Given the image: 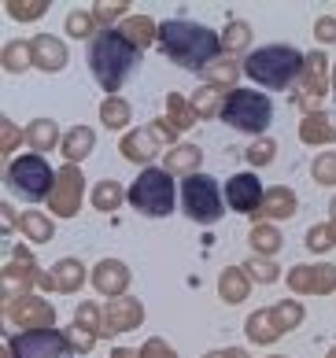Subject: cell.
<instances>
[{"instance_id": "cell-1", "label": "cell", "mask_w": 336, "mask_h": 358, "mask_svg": "<svg viewBox=\"0 0 336 358\" xmlns=\"http://www.w3.org/2000/svg\"><path fill=\"white\" fill-rule=\"evenodd\" d=\"M159 45H163L167 56L174 63H181L185 71H207L222 52L218 37H214L207 26L189 22V19H167L159 26Z\"/></svg>"}, {"instance_id": "cell-2", "label": "cell", "mask_w": 336, "mask_h": 358, "mask_svg": "<svg viewBox=\"0 0 336 358\" xmlns=\"http://www.w3.org/2000/svg\"><path fill=\"white\" fill-rule=\"evenodd\" d=\"M137 59H141V48L133 41H126L122 30H100L97 37H92V45H89V71L100 82V89L111 92V96L133 74Z\"/></svg>"}, {"instance_id": "cell-3", "label": "cell", "mask_w": 336, "mask_h": 358, "mask_svg": "<svg viewBox=\"0 0 336 358\" xmlns=\"http://www.w3.org/2000/svg\"><path fill=\"white\" fill-rule=\"evenodd\" d=\"M303 63H307V56L295 52L292 45H266L244 59V74L251 82H259L262 89H288L300 82Z\"/></svg>"}, {"instance_id": "cell-4", "label": "cell", "mask_w": 336, "mask_h": 358, "mask_svg": "<svg viewBox=\"0 0 336 358\" xmlns=\"http://www.w3.org/2000/svg\"><path fill=\"white\" fill-rule=\"evenodd\" d=\"M222 118L230 122L240 134H266V126L274 122V103L266 92H255V89H233L225 92L222 100Z\"/></svg>"}, {"instance_id": "cell-5", "label": "cell", "mask_w": 336, "mask_h": 358, "mask_svg": "<svg viewBox=\"0 0 336 358\" xmlns=\"http://www.w3.org/2000/svg\"><path fill=\"white\" fill-rule=\"evenodd\" d=\"M56 178L52 174V166L45 163V155H19L8 163V189L19 192L22 200H52V192H56Z\"/></svg>"}, {"instance_id": "cell-6", "label": "cell", "mask_w": 336, "mask_h": 358, "mask_svg": "<svg viewBox=\"0 0 336 358\" xmlns=\"http://www.w3.org/2000/svg\"><path fill=\"white\" fill-rule=\"evenodd\" d=\"M174 174H167V170L159 166H148L141 170V178L130 185L126 200L133 203V210H141L144 218H163L174 210Z\"/></svg>"}, {"instance_id": "cell-7", "label": "cell", "mask_w": 336, "mask_h": 358, "mask_svg": "<svg viewBox=\"0 0 336 358\" xmlns=\"http://www.w3.org/2000/svg\"><path fill=\"white\" fill-rule=\"evenodd\" d=\"M181 203H185V215L200 225H214L222 218V196H218V185H214L211 174H189L185 178Z\"/></svg>"}, {"instance_id": "cell-8", "label": "cell", "mask_w": 336, "mask_h": 358, "mask_svg": "<svg viewBox=\"0 0 336 358\" xmlns=\"http://www.w3.org/2000/svg\"><path fill=\"white\" fill-rule=\"evenodd\" d=\"M174 129L170 122H148L144 129H133V134L122 137V155L130 159V163H148V159L155 155H167L170 148L167 144H174Z\"/></svg>"}, {"instance_id": "cell-9", "label": "cell", "mask_w": 336, "mask_h": 358, "mask_svg": "<svg viewBox=\"0 0 336 358\" xmlns=\"http://www.w3.org/2000/svg\"><path fill=\"white\" fill-rule=\"evenodd\" d=\"M8 348L15 358H74L71 340L56 329H41V333H15L8 336Z\"/></svg>"}, {"instance_id": "cell-10", "label": "cell", "mask_w": 336, "mask_h": 358, "mask_svg": "<svg viewBox=\"0 0 336 358\" xmlns=\"http://www.w3.org/2000/svg\"><path fill=\"white\" fill-rule=\"evenodd\" d=\"M4 317L11 325H19L22 333H41V329H52L56 322V310H52L48 299H37V296H19L4 303Z\"/></svg>"}, {"instance_id": "cell-11", "label": "cell", "mask_w": 336, "mask_h": 358, "mask_svg": "<svg viewBox=\"0 0 336 358\" xmlns=\"http://www.w3.org/2000/svg\"><path fill=\"white\" fill-rule=\"evenodd\" d=\"M41 285V273H37L34 259L26 255V251H15L8 262H4V303L19 299V296H30L26 288Z\"/></svg>"}, {"instance_id": "cell-12", "label": "cell", "mask_w": 336, "mask_h": 358, "mask_svg": "<svg viewBox=\"0 0 336 358\" xmlns=\"http://www.w3.org/2000/svg\"><path fill=\"white\" fill-rule=\"evenodd\" d=\"M141 322H144V307H141V299L118 296V299H107L100 333H104V336H115V333H130V329H141Z\"/></svg>"}, {"instance_id": "cell-13", "label": "cell", "mask_w": 336, "mask_h": 358, "mask_svg": "<svg viewBox=\"0 0 336 358\" xmlns=\"http://www.w3.org/2000/svg\"><path fill=\"white\" fill-rule=\"evenodd\" d=\"M82 207V174H78L74 163H66L56 178V192H52V215L71 218Z\"/></svg>"}, {"instance_id": "cell-14", "label": "cell", "mask_w": 336, "mask_h": 358, "mask_svg": "<svg viewBox=\"0 0 336 358\" xmlns=\"http://www.w3.org/2000/svg\"><path fill=\"white\" fill-rule=\"evenodd\" d=\"M262 185L255 174H233L225 181V200H230V210L237 215H255V210L262 207Z\"/></svg>"}, {"instance_id": "cell-15", "label": "cell", "mask_w": 336, "mask_h": 358, "mask_svg": "<svg viewBox=\"0 0 336 358\" xmlns=\"http://www.w3.org/2000/svg\"><path fill=\"white\" fill-rule=\"evenodd\" d=\"M288 288L300 296H326L336 288V266H292Z\"/></svg>"}, {"instance_id": "cell-16", "label": "cell", "mask_w": 336, "mask_h": 358, "mask_svg": "<svg viewBox=\"0 0 336 358\" xmlns=\"http://www.w3.org/2000/svg\"><path fill=\"white\" fill-rule=\"evenodd\" d=\"M326 56L321 52H311L303 63V74H300V92H295V103H303V108H314V103L326 96Z\"/></svg>"}, {"instance_id": "cell-17", "label": "cell", "mask_w": 336, "mask_h": 358, "mask_svg": "<svg viewBox=\"0 0 336 358\" xmlns=\"http://www.w3.org/2000/svg\"><path fill=\"white\" fill-rule=\"evenodd\" d=\"M92 285H97V292H100V296H107V299L126 296V288H130V270H126V262H118V259L97 262V270H92Z\"/></svg>"}, {"instance_id": "cell-18", "label": "cell", "mask_w": 336, "mask_h": 358, "mask_svg": "<svg viewBox=\"0 0 336 358\" xmlns=\"http://www.w3.org/2000/svg\"><path fill=\"white\" fill-rule=\"evenodd\" d=\"M85 281V266L78 259H59L52 273H41V288L45 292H78Z\"/></svg>"}, {"instance_id": "cell-19", "label": "cell", "mask_w": 336, "mask_h": 358, "mask_svg": "<svg viewBox=\"0 0 336 358\" xmlns=\"http://www.w3.org/2000/svg\"><path fill=\"white\" fill-rule=\"evenodd\" d=\"M30 48H34V63L41 71H63L66 67V48H63V41H56V37L37 34L30 41Z\"/></svg>"}, {"instance_id": "cell-20", "label": "cell", "mask_w": 336, "mask_h": 358, "mask_svg": "<svg viewBox=\"0 0 336 358\" xmlns=\"http://www.w3.org/2000/svg\"><path fill=\"white\" fill-rule=\"evenodd\" d=\"M259 218H292L295 215V192L285 189V185H277L262 196V207L255 210Z\"/></svg>"}, {"instance_id": "cell-21", "label": "cell", "mask_w": 336, "mask_h": 358, "mask_svg": "<svg viewBox=\"0 0 336 358\" xmlns=\"http://www.w3.org/2000/svg\"><path fill=\"white\" fill-rule=\"evenodd\" d=\"M281 333H285V329H281L274 310H255L248 317V340L251 343H274V340H281Z\"/></svg>"}, {"instance_id": "cell-22", "label": "cell", "mask_w": 336, "mask_h": 358, "mask_svg": "<svg viewBox=\"0 0 336 358\" xmlns=\"http://www.w3.org/2000/svg\"><path fill=\"white\" fill-rule=\"evenodd\" d=\"M248 273H244V266H230V270H222V277H218V296L230 303H244L248 299Z\"/></svg>"}, {"instance_id": "cell-23", "label": "cell", "mask_w": 336, "mask_h": 358, "mask_svg": "<svg viewBox=\"0 0 336 358\" xmlns=\"http://www.w3.org/2000/svg\"><path fill=\"white\" fill-rule=\"evenodd\" d=\"M118 30H122V37H126V41H133L137 48H148L152 41H159V26L148 19V15H130L122 26H118Z\"/></svg>"}, {"instance_id": "cell-24", "label": "cell", "mask_w": 336, "mask_h": 358, "mask_svg": "<svg viewBox=\"0 0 336 358\" xmlns=\"http://www.w3.org/2000/svg\"><path fill=\"white\" fill-rule=\"evenodd\" d=\"M300 137L307 144H321V141H336V118L332 115H307V122L300 126Z\"/></svg>"}, {"instance_id": "cell-25", "label": "cell", "mask_w": 336, "mask_h": 358, "mask_svg": "<svg viewBox=\"0 0 336 358\" xmlns=\"http://www.w3.org/2000/svg\"><path fill=\"white\" fill-rule=\"evenodd\" d=\"M92 144H97V134H92L89 126H74L71 134L63 137V155L71 159V163H78V159H85L92 152Z\"/></svg>"}, {"instance_id": "cell-26", "label": "cell", "mask_w": 336, "mask_h": 358, "mask_svg": "<svg viewBox=\"0 0 336 358\" xmlns=\"http://www.w3.org/2000/svg\"><path fill=\"white\" fill-rule=\"evenodd\" d=\"M200 152L196 144H178V148L167 152V174H196V163H200Z\"/></svg>"}, {"instance_id": "cell-27", "label": "cell", "mask_w": 336, "mask_h": 358, "mask_svg": "<svg viewBox=\"0 0 336 358\" xmlns=\"http://www.w3.org/2000/svg\"><path fill=\"white\" fill-rule=\"evenodd\" d=\"M56 137H59V134H56V122H48V118H37V122L22 134V141L34 148V155H37V152H52Z\"/></svg>"}, {"instance_id": "cell-28", "label": "cell", "mask_w": 336, "mask_h": 358, "mask_svg": "<svg viewBox=\"0 0 336 358\" xmlns=\"http://www.w3.org/2000/svg\"><path fill=\"white\" fill-rule=\"evenodd\" d=\"M19 229H22L26 241H37V244L52 241V218H45L41 210H26V215L19 218Z\"/></svg>"}, {"instance_id": "cell-29", "label": "cell", "mask_w": 336, "mask_h": 358, "mask_svg": "<svg viewBox=\"0 0 336 358\" xmlns=\"http://www.w3.org/2000/svg\"><path fill=\"white\" fill-rule=\"evenodd\" d=\"M122 200H126V192H122V185H118V181H100L97 192H92V207H97V210H118Z\"/></svg>"}, {"instance_id": "cell-30", "label": "cell", "mask_w": 336, "mask_h": 358, "mask_svg": "<svg viewBox=\"0 0 336 358\" xmlns=\"http://www.w3.org/2000/svg\"><path fill=\"white\" fill-rule=\"evenodd\" d=\"M251 248L259 251V255H274V251L281 248V233L274 229L270 222H259V225L251 229Z\"/></svg>"}, {"instance_id": "cell-31", "label": "cell", "mask_w": 336, "mask_h": 358, "mask_svg": "<svg viewBox=\"0 0 336 358\" xmlns=\"http://www.w3.org/2000/svg\"><path fill=\"white\" fill-rule=\"evenodd\" d=\"M100 118H104L111 129H122V126L130 122V103H126L122 96H107L104 108H100Z\"/></svg>"}, {"instance_id": "cell-32", "label": "cell", "mask_w": 336, "mask_h": 358, "mask_svg": "<svg viewBox=\"0 0 336 358\" xmlns=\"http://www.w3.org/2000/svg\"><path fill=\"white\" fill-rule=\"evenodd\" d=\"M167 108H170V122H174V129H189L192 122H200V115H196L192 103H185L181 96H174V92H170Z\"/></svg>"}, {"instance_id": "cell-33", "label": "cell", "mask_w": 336, "mask_h": 358, "mask_svg": "<svg viewBox=\"0 0 336 358\" xmlns=\"http://www.w3.org/2000/svg\"><path fill=\"white\" fill-rule=\"evenodd\" d=\"M225 96V92L218 89V85H207V89H200V96L192 100V108H196V115L200 118H211L214 111H218L222 115V108H218V100Z\"/></svg>"}, {"instance_id": "cell-34", "label": "cell", "mask_w": 336, "mask_h": 358, "mask_svg": "<svg viewBox=\"0 0 336 358\" xmlns=\"http://www.w3.org/2000/svg\"><path fill=\"white\" fill-rule=\"evenodd\" d=\"M307 248H311V251H329V248H336V222L314 225V229L307 233Z\"/></svg>"}, {"instance_id": "cell-35", "label": "cell", "mask_w": 336, "mask_h": 358, "mask_svg": "<svg viewBox=\"0 0 336 358\" xmlns=\"http://www.w3.org/2000/svg\"><path fill=\"white\" fill-rule=\"evenodd\" d=\"M34 63V48L30 45H22V41H11L4 48V67L8 71H22V67H30Z\"/></svg>"}, {"instance_id": "cell-36", "label": "cell", "mask_w": 336, "mask_h": 358, "mask_svg": "<svg viewBox=\"0 0 336 358\" xmlns=\"http://www.w3.org/2000/svg\"><path fill=\"white\" fill-rule=\"evenodd\" d=\"M248 37H251V30H248V22H240V19H233L230 26H225L222 48H225V52H240V48L248 45Z\"/></svg>"}, {"instance_id": "cell-37", "label": "cell", "mask_w": 336, "mask_h": 358, "mask_svg": "<svg viewBox=\"0 0 336 358\" xmlns=\"http://www.w3.org/2000/svg\"><path fill=\"white\" fill-rule=\"evenodd\" d=\"M92 26H97L92 11H71V15H66V34H74V37H89Z\"/></svg>"}, {"instance_id": "cell-38", "label": "cell", "mask_w": 336, "mask_h": 358, "mask_svg": "<svg viewBox=\"0 0 336 358\" xmlns=\"http://www.w3.org/2000/svg\"><path fill=\"white\" fill-rule=\"evenodd\" d=\"M274 314H277V322H281V329H295L303 322V307L295 299H285V303H277L274 307Z\"/></svg>"}, {"instance_id": "cell-39", "label": "cell", "mask_w": 336, "mask_h": 358, "mask_svg": "<svg viewBox=\"0 0 336 358\" xmlns=\"http://www.w3.org/2000/svg\"><path fill=\"white\" fill-rule=\"evenodd\" d=\"M314 181L336 185V152H321V155L314 159Z\"/></svg>"}, {"instance_id": "cell-40", "label": "cell", "mask_w": 336, "mask_h": 358, "mask_svg": "<svg viewBox=\"0 0 336 358\" xmlns=\"http://www.w3.org/2000/svg\"><path fill=\"white\" fill-rule=\"evenodd\" d=\"M244 270H251V277H255V281H262V285H274L277 277H281V270L274 266V262L270 259H259V255H255Z\"/></svg>"}, {"instance_id": "cell-41", "label": "cell", "mask_w": 336, "mask_h": 358, "mask_svg": "<svg viewBox=\"0 0 336 358\" xmlns=\"http://www.w3.org/2000/svg\"><path fill=\"white\" fill-rule=\"evenodd\" d=\"M204 74L211 78V85H230L237 74H244V67H237V63H218V67H214V63H211Z\"/></svg>"}, {"instance_id": "cell-42", "label": "cell", "mask_w": 336, "mask_h": 358, "mask_svg": "<svg viewBox=\"0 0 336 358\" xmlns=\"http://www.w3.org/2000/svg\"><path fill=\"white\" fill-rule=\"evenodd\" d=\"M274 152H277L274 141L262 137V141H255L251 148H248V163H251V166H266V163H274Z\"/></svg>"}, {"instance_id": "cell-43", "label": "cell", "mask_w": 336, "mask_h": 358, "mask_svg": "<svg viewBox=\"0 0 336 358\" xmlns=\"http://www.w3.org/2000/svg\"><path fill=\"white\" fill-rule=\"evenodd\" d=\"M74 351H92V343H97V333L92 329H82V325H71V333H66Z\"/></svg>"}, {"instance_id": "cell-44", "label": "cell", "mask_w": 336, "mask_h": 358, "mask_svg": "<svg viewBox=\"0 0 336 358\" xmlns=\"http://www.w3.org/2000/svg\"><path fill=\"white\" fill-rule=\"evenodd\" d=\"M8 15H15V19H41L45 15V4H41V0H34V4H15V0H11Z\"/></svg>"}, {"instance_id": "cell-45", "label": "cell", "mask_w": 336, "mask_h": 358, "mask_svg": "<svg viewBox=\"0 0 336 358\" xmlns=\"http://www.w3.org/2000/svg\"><path fill=\"white\" fill-rule=\"evenodd\" d=\"M141 351H144V358H178V351H174L170 343H163V340H148Z\"/></svg>"}, {"instance_id": "cell-46", "label": "cell", "mask_w": 336, "mask_h": 358, "mask_svg": "<svg viewBox=\"0 0 336 358\" xmlns=\"http://www.w3.org/2000/svg\"><path fill=\"white\" fill-rule=\"evenodd\" d=\"M92 15H97V22H111L118 15H126V4H97V8H92Z\"/></svg>"}, {"instance_id": "cell-47", "label": "cell", "mask_w": 336, "mask_h": 358, "mask_svg": "<svg viewBox=\"0 0 336 358\" xmlns=\"http://www.w3.org/2000/svg\"><path fill=\"white\" fill-rule=\"evenodd\" d=\"M314 34L321 37V41H336V19H329V15H321V19L314 22Z\"/></svg>"}, {"instance_id": "cell-48", "label": "cell", "mask_w": 336, "mask_h": 358, "mask_svg": "<svg viewBox=\"0 0 336 358\" xmlns=\"http://www.w3.org/2000/svg\"><path fill=\"white\" fill-rule=\"evenodd\" d=\"M15 141H22L19 129H15V122H11V118H4V152L15 148Z\"/></svg>"}, {"instance_id": "cell-49", "label": "cell", "mask_w": 336, "mask_h": 358, "mask_svg": "<svg viewBox=\"0 0 336 358\" xmlns=\"http://www.w3.org/2000/svg\"><path fill=\"white\" fill-rule=\"evenodd\" d=\"M204 358H248V351H240V348H230V351H211Z\"/></svg>"}, {"instance_id": "cell-50", "label": "cell", "mask_w": 336, "mask_h": 358, "mask_svg": "<svg viewBox=\"0 0 336 358\" xmlns=\"http://www.w3.org/2000/svg\"><path fill=\"white\" fill-rule=\"evenodd\" d=\"M111 358H144V351H133V348H115Z\"/></svg>"}, {"instance_id": "cell-51", "label": "cell", "mask_w": 336, "mask_h": 358, "mask_svg": "<svg viewBox=\"0 0 336 358\" xmlns=\"http://www.w3.org/2000/svg\"><path fill=\"white\" fill-rule=\"evenodd\" d=\"M329 210H332V222H336V200H332V203H329Z\"/></svg>"}, {"instance_id": "cell-52", "label": "cell", "mask_w": 336, "mask_h": 358, "mask_svg": "<svg viewBox=\"0 0 336 358\" xmlns=\"http://www.w3.org/2000/svg\"><path fill=\"white\" fill-rule=\"evenodd\" d=\"M329 358H336V348H332V351H329Z\"/></svg>"}, {"instance_id": "cell-53", "label": "cell", "mask_w": 336, "mask_h": 358, "mask_svg": "<svg viewBox=\"0 0 336 358\" xmlns=\"http://www.w3.org/2000/svg\"><path fill=\"white\" fill-rule=\"evenodd\" d=\"M270 358H285V355H270Z\"/></svg>"}, {"instance_id": "cell-54", "label": "cell", "mask_w": 336, "mask_h": 358, "mask_svg": "<svg viewBox=\"0 0 336 358\" xmlns=\"http://www.w3.org/2000/svg\"><path fill=\"white\" fill-rule=\"evenodd\" d=\"M332 85H336V71H332Z\"/></svg>"}]
</instances>
